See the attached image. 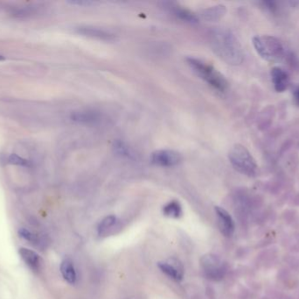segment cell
Masks as SVG:
<instances>
[{"label": "cell", "mask_w": 299, "mask_h": 299, "mask_svg": "<svg viewBox=\"0 0 299 299\" xmlns=\"http://www.w3.org/2000/svg\"><path fill=\"white\" fill-rule=\"evenodd\" d=\"M19 237H21L22 239H24L25 241H28L32 244H40V238L39 237V235L33 234V232H31L30 230L25 229V228H20L18 230V232Z\"/></svg>", "instance_id": "19"}, {"label": "cell", "mask_w": 299, "mask_h": 299, "mask_svg": "<svg viewBox=\"0 0 299 299\" xmlns=\"http://www.w3.org/2000/svg\"><path fill=\"white\" fill-rule=\"evenodd\" d=\"M200 263L202 270L208 279L213 281H220L224 278L226 269L223 263H221V261L217 256L205 255L200 260Z\"/></svg>", "instance_id": "5"}, {"label": "cell", "mask_w": 299, "mask_h": 299, "mask_svg": "<svg viewBox=\"0 0 299 299\" xmlns=\"http://www.w3.org/2000/svg\"><path fill=\"white\" fill-rule=\"evenodd\" d=\"M214 210L216 212L218 222H219L221 233L225 236H231L234 233V223L230 214L225 209L220 207V206H215Z\"/></svg>", "instance_id": "9"}, {"label": "cell", "mask_w": 299, "mask_h": 299, "mask_svg": "<svg viewBox=\"0 0 299 299\" xmlns=\"http://www.w3.org/2000/svg\"><path fill=\"white\" fill-rule=\"evenodd\" d=\"M114 151H115V153H117L120 156L126 157V158H130V159H133L134 158L132 150L123 141H120V140L115 141L114 143Z\"/></svg>", "instance_id": "17"}, {"label": "cell", "mask_w": 299, "mask_h": 299, "mask_svg": "<svg viewBox=\"0 0 299 299\" xmlns=\"http://www.w3.org/2000/svg\"><path fill=\"white\" fill-rule=\"evenodd\" d=\"M183 160L181 153L174 150H161L153 152L151 155L150 160L152 164L159 167H174L179 165Z\"/></svg>", "instance_id": "6"}, {"label": "cell", "mask_w": 299, "mask_h": 299, "mask_svg": "<svg viewBox=\"0 0 299 299\" xmlns=\"http://www.w3.org/2000/svg\"><path fill=\"white\" fill-rule=\"evenodd\" d=\"M211 48L222 61L230 65H240L244 59L242 45L230 30L215 27L209 33Z\"/></svg>", "instance_id": "1"}, {"label": "cell", "mask_w": 299, "mask_h": 299, "mask_svg": "<svg viewBox=\"0 0 299 299\" xmlns=\"http://www.w3.org/2000/svg\"><path fill=\"white\" fill-rule=\"evenodd\" d=\"M187 62L199 78L206 82L213 89L220 92H224L227 90L228 87L227 79L213 66L194 57L187 58Z\"/></svg>", "instance_id": "2"}, {"label": "cell", "mask_w": 299, "mask_h": 299, "mask_svg": "<svg viewBox=\"0 0 299 299\" xmlns=\"http://www.w3.org/2000/svg\"><path fill=\"white\" fill-rule=\"evenodd\" d=\"M3 60H4V56H3V55H0V61H3Z\"/></svg>", "instance_id": "23"}, {"label": "cell", "mask_w": 299, "mask_h": 299, "mask_svg": "<svg viewBox=\"0 0 299 299\" xmlns=\"http://www.w3.org/2000/svg\"><path fill=\"white\" fill-rule=\"evenodd\" d=\"M9 162L12 164L21 165V166H27L28 162L26 160L22 159L21 157L18 156L16 154H11L8 158Z\"/></svg>", "instance_id": "20"}, {"label": "cell", "mask_w": 299, "mask_h": 299, "mask_svg": "<svg viewBox=\"0 0 299 299\" xmlns=\"http://www.w3.org/2000/svg\"><path fill=\"white\" fill-rule=\"evenodd\" d=\"M293 97H294V99H295V102L299 106V85L296 86L295 89H294Z\"/></svg>", "instance_id": "22"}, {"label": "cell", "mask_w": 299, "mask_h": 299, "mask_svg": "<svg viewBox=\"0 0 299 299\" xmlns=\"http://www.w3.org/2000/svg\"><path fill=\"white\" fill-rule=\"evenodd\" d=\"M116 222V218L115 216H108L101 220V223L98 226V231L99 235H104L108 233L109 229L115 225Z\"/></svg>", "instance_id": "18"}, {"label": "cell", "mask_w": 299, "mask_h": 299, "mask_svg": "<svg viewBox=\"0 0 299 299\" xmlns=\"http://www.w3.org/2000/svg\"><path fill=\"white\" fill-rule=\"evenodd\" d=\"M271 80L278 92H284L288 88L290 77L287 72L280 67H274L271 72Z\"/></svg>", "instance_id": "12"}, {"label": "cell", "mask_w": 299, "mask_h": 299, "mask_svg": "<svg viewBox=\"0 0 299 299\" xmlns=\"http://www.w3.org/2000/svg\"><path fill=\"white\" fill-rule=\"evenodd\" d=\"M159 268L163 273L177 282L184 278V267L181 261L177 258H169L159 263Z\"/></svg>", "instance_id": "7"}, {"label": "cell", "mask_w": 299, "mask_h": 299, "mask_svg": "<svg viewBox=\"0 0 299 299\" xmlns=\"http://www.w3.org/2000/svg\"><path fill=\"white\" fill-rule=\"evenodd\" d=\"M163 213L172 219H179L182 216V207L178 201H171L163 207Z\"/></svg>", "instance_id": "16"}, {"label": "cell", "mask_w": 299, "mask_h": 299, "mask_svg": "<svg viewBox=\"0 0 299 299\" xmlns=\"http://www.w3.org/2000/svg\"><path fill=\"white\" fill-rule=\"evenodd\" d=\"M70 4H77V5H91V4H95L92 1H71L69 2Z\"/></svg>", "instance_id": "21"}, {"label": "cell", "mask_w": 299, "mask_h": 299, "mask_svg": "<svg viewBox=\"0 0 299 299\" xmlns=\"http://www.w3.org/2000/svg\"><path fill=\"white\" fill-rule=\"evenodd\" d=\"M228 159L235 170L242 175L254 177L258 173V165L249 150L242 144H235L232 147Z\"/></svg>", "instance_id": "4"}, {"label": "cell", "mask_w": 299, "mask_h": 299, "mask_svg": "<svg viewBox=\"0 0 299 299\" xmlns=\"http://www.w3.org/2000/svg\"><path fill=\"white\" fill-rule=\"evenodd\" d=\"M77 33L82 34L83 36L91 37L93 39L106 40V41L115 40V35L110 32L94 26H81L79 28H77Z\"/></svg>", "instance_id": "11"}, {"label": "cell", "mask_w": 299, "mask_h": 299, "mask_svg": "<svg viewBox=\"0 0 299 299\" xmlns=\"http://www.w3.org/2000/svg\"><path fill=\"white\" fill-rule=\"evenodd\" d=\"M168 8L170 11L173 12V15H175L177 18H180L183 21L188 22L190 24H196L199 22L198 17L188 9L173 4H170Z\"/></svg>", "instance_id": "14"}, {"label": "cell", "mask_w": 299, "mask_h": 299, "mask_svg": "<svg viewBox=\"0 0 299 299\" xmlns=\"http://www.w3.org/2000/svg\"><path fill=\"white\" fill-rule=\"evenodd\" d=\"M71 120L78 124L91 126L101 122V114L96 110H81L72 113Z\"/></svg>", "instance_id": "8"}, {"label": "cell", "mask_w": 299, "mask_h": 299, "mask_svg": "<svg viewBox=\"0 0 299 299\" xmlns=\"http://www.w3.org/2000/svg\"><path fill=\"white\" fill-rule=\"evenodd\" d=\"M227 9L223 4H217L214 6L204 9L201 11V18L207 21L213 22L220 20V18H223L224 15L226 14Z\"/></svg>", "instance_id": "13"}, {"label": "cell", "mask_w": 299, "mask_h": 299, "mask_svg": "<svg viewBox=\"0 0 299 299\" xmlns=\"http://www.w3.org/2000/svg\"><path fill=\"white\" fill-rule=\"evenodd\" d=\"M252 43L257 54L268 62H278L285 57V47L277 37L257 35L253 38Z\"/></svg>", "instance_id": "3"}, {"label": "cell", "mask_w": 299, "mask_h": 299, "mask_svg": "<svg viewBox=\"0 0 299 299\" xmlns=\"http://www.w3.org/2000/svg\"><path fill=\"white\" fill-rule=\"evenodd\" d=\"M18 254L24 263L34 272L40 271L42 259L37 252L26 248H18Z\"/></svg>", "instance_id": "10"}, {"label": "cell", "mask_w": 299, "mask_h": 299, "mask_svg": "<svg viewBox=\"0 0 299 299\" xmlns=\"http://www.w3.org/2000/svg\"><path fill=\"white\" fill-rule=\"evenodd\" d=\"M61 273L62 277L70 285H75L76 282V269L73 262L69 258H65L61 264Z\"/></svg>", "instance_id": "15"}]
</instances>
